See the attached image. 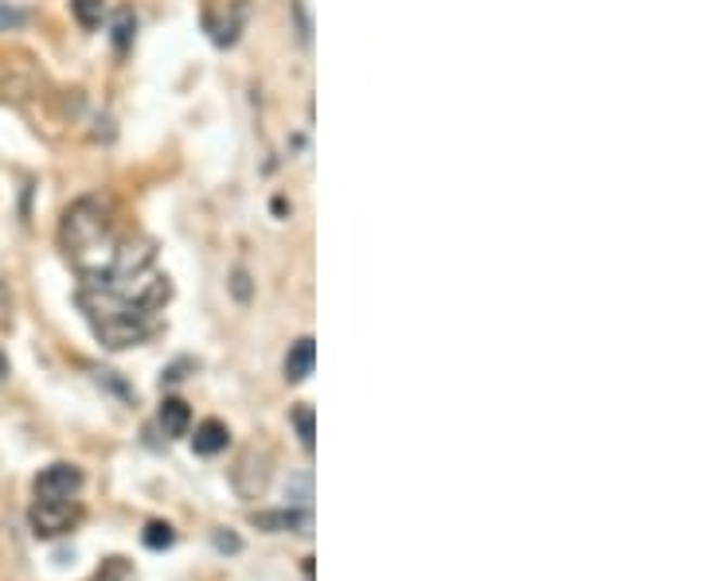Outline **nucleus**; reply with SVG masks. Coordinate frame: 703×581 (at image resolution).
I'll list each match as a JSON object with an SVG mask.
<instances>
[{
    "label": "nucleus",
    "instance_id": "obj_4",
    "mask_svg": "<svg viewBox=\"0 0 703 581\" xmlns=\"http://www.w3.org/2000/svg\"><path fill=\"white\" fill-rule=\"evenodd\" d=\"M243 20H246V4L243 0H231V4H207L204 9V28L207 36L219 43V48H231L234 39H239V31H243Z\"/></svg>",
    "mask_w": 703,
    "mask_h": 581
},
{
    "label": "nucleus",
    "instance_id": "obj_3",
    "mask_svg": "<svg viewBox=\"0 0 703 581\" xmlns=\"http://www.w3.org/2000/svg\"><path fill=\"white\" fill-rule=\"evenodd\" d=\"M78 519H82L78 500H36L28 512V524L39 539H59V534H67Z\"/></svg>",
    "mask_w": 703,
    "mask_h": 581
},
{
    "label": "nucleus",
    "instance_id": "obj_16",
    "mask_svg": "<svg viewBox=\"0 0 703 581\" xmlns=\"http://www.w3.org/2000/svg\"><path fill=\"white\" fill-rule=\"evenodd\" d=\"M9 309V289H4V285H0V312Z\"/></svg>",
    "mask_w": 703,
    "mask_h": 581
},
{
    "label": "nucleus",
    "instance_id": "obj_1",
    "mask_svg": "<svg viewBox=\"0 0 703 581\" xmlns=\"http://www.w3.org/2000/svg\"><path fill=\"white\" fill-rule=\"evenodd\" d=\"M172 285L153 262L137 266V270L114 273L98 285H78V309L87 312L94 336L106 348H137L161 328V312H165Z\"/></svg>",
    "mask_w": 703,
    "mask_h": 581
},
{
    "label": "nucleus",
    "instance_id": "obj_5",
    "mask_svg": "<svg viewBox=\"0 0 703 581\" xmlns=\"http://www.w3.org/2000/svg\"><path fill=\"white\" fill-rule=\"evenodd\" d=\"M78 488H82V473L67 461L59 465H48L43 473L36 476V500H78Z\"/></svg>",
    "mask_w": 703,
    "mask_h": 581
},
{
    "label": "nucleus",
    "instance_id": "obj_8",
    "mask_svg": "<svg viewBox=\"0 0 703 581\" xmlns=\"http://www.w3.org/2000/svg\"><path fill=\"white\" fill-rule=\"evenodd\" d=\"M227 441H231V434H227V426L223 422H204V426H195V437H192V449L200 456H215V453H223L227 449Z\"/></svg>",
    "mask_w": 703,
    "mask_h": 581
},
{
    "label": "nucleus",
    "instance_id": "obj_9",
    "mask_svg": "<svg viewBox=\"0 0 703 581\" xmlns=\"http://www.w3.org/2000/svg\"><path fill=\"white\" fill-rule=\"evenodd\" d=\"M254 524L263 531H309V512H263Z\"/></svg>",
    "mask_w": 703,
    "mask_h": 581
},
{
    "label": "nucleus",
    "instance_id": "obj_2",
    "mask_svg": "<svg viewBox=\"0 0 703 581\" xmlns=\"http://www.w3.org/2000/svg\"><path fill=\"white\" fill-rule=\"evenodd\" d=\"M59 246L82 285H98L114 273L153 262V246L114 223V204L106 195H82L63 211Z\"/></svg>",
    "mask_w": 703,
    "mask_h": 581
},
{
    "label": "nucleus",
    "instance_id": "obj_15",
    "mask_svg": "<svg viewBox=\"0 0 703 581\" xmlns=\"http://www.w3.org/2000/svg\"><path fill=\"white\" fill-rule=\"evenodd\" d=\"M129 36H133V16L122 12V16H117V51L129 48Z\"/></svg>",
    "mask_w": 703,
    "mask_h": 581
},
{
    "label": "nucleus",
    "instance_id": "obj_10",
    "mask_svg": "<svg viewBox=\"0 0 703 581\" xmlns=\"http://www.w3.org/2000/svg\"><path fill=\"white\" fill-rule=\"evenodd\" d=\"M71 12L82 28H102V16H106V0H71Z\"/></svg>",
    "mask_w": 703,
    "mask_h": 581
},
{
    "label": "nucleus",
    "instance_id": "obj_7",
    "mask_svg": "<svg viewBox=\"0 0 703 581\" xmlns=\"http://www.w3.org/2000/svg\"><path fill=\"white\" fill-rule=\"evenodd\" d=\"M156 422H161L165 437H184L188 426H192V410H188V402H180V398H165Z\"/></svg>",
    "mask_w": 703,
    "mask_h": 581
},
{
    "label": "nucleus",
    "instance_id": "obj_13",
    "mask_svg": "<svg viewBox=\"0 0 703 581\" xmlns=\"http://www.w3.org/2000/svg\"><path fill=\"white\" fill-rule=\"evenodd\" d=\"M90 581H133V570H129L126 558H110V563L102 566Z\"/></svg>",
    "mask_w": 703,
    "mask_h": 581
},
{
    "label": "nucleus",
    "instance_id": "obj_11",
    "mask_svg": "<svg viewBox=\"0 0 703 581\" xmlns=\"http://www.w3.org/2000/svg\"><path fill=\"white\" fill-rule=\"evenodd\" d=\"M176 543V531L168 524H149L145 527V546L149 551H165V546Z\"/></svg>",
    "mask_w": 703,
    "mask_h": 581
},
{
    "label": "nucleus",
    "instance_id": "obj_14",
    "mask_svg": "<svg viewBox=\"0 0 703 581\" xmlns=\"http://www.w3.org/2000/svg\"><path fill=\"white\" fill-rule=\"evenodd\" d=\"M293 426H297V437H302L305 453H312V410L309 406L293 410Z\"/></svg>",
    "mask_w": 703,
    "mask_h": 581
},
{
    "label": "nucleus",
    "instance_id": "obj_12",
    "mask_svg": "<svg viewBox=\"0 0 703 581\" xmlns=\"http://www.w3.org/2000/svg\"><path fill=\"white\" fill-rule=\"evenodd\" d=\"M28 24V12L9 4V0H0V31H20Z\"/></svg>",
    "mask_w": 703,
    "mask_h": 581
},
{
    "label": "nucleus",
    "instance_id": "obj_6",
    "mask_svg": "<svg viewBox=\"0 0 703 581\" xmlns=\"http://www.w3.org/2000/svg\"><path fill=\"white\" fill-rule=\"evenodd\" d=\"M312 363H317V344L312 336H302L285 356V383H305L312 375Z\"/></svg>",
    "mask_w": 703,
    "mask_h": 581
}]
</instances>
